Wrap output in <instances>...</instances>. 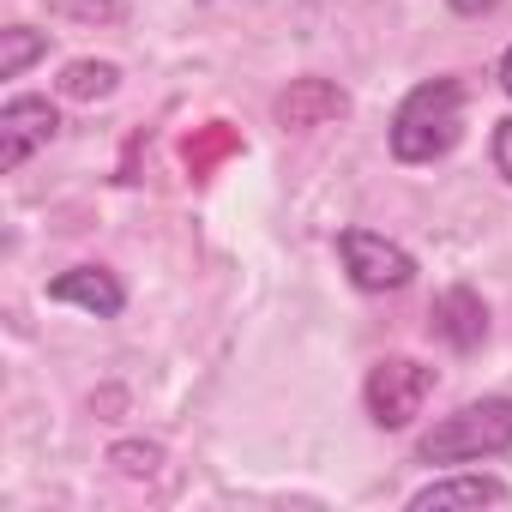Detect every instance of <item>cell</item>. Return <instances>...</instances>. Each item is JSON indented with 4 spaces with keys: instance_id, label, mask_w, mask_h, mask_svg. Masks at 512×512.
<instances>
[{
    "instance_id": "cell-1",
    "label": "cell",
    "mask_w": 512,
    "mask_h": 512,
    "mask_svg": "<svg viewBox=\"0 0 512 512\" xmlns=\"http://www.w3.org/2000/svg\"><path fill=\"white\" fill-rule=\"evenodd\" d=\"M458 133H464V85L458 79H428L398 103L386 139H392L398 163H434L458 145Z\"/></svg>"
},
{
    "instance_id": "cell-2",
    "label": "cell",
    "mask_w": 512,
    "mask_h": 512,
    "mask_svg": "<svg viewBox=\"0 0 512 512\" xmlns=\"http://www.w3.org/2000/svg\"><path fill=\"white\" fill-rule=\"evenodd\" d=\"M500 452H512V398L464 404L416 440V464H482Z\"/></svg>"
},
{
    "instance_id": "cell-3",
    "label": "cell",
    "mask_w": 512,
    "mask_h": 512,
    "mask_svg": "<svg viewBox=\"0 0 512 512\" xmlns=\"http://www.w3.org/2000/svg\"><path fill=\"white\" fill-rule=\"evenodd\" d=\"M428 392H434V368H422V362H410V356H392V362H380V368L368 374L362 404H368V422H374V428H410V422L422 416Z\"/></svg>"
},
{
    "instance_id": "cell-4",
    "label": "cell",
    "mask_w": 512,
    "mask_h": 512,
    "mask_svg": "<svg viewBox=\"0 0 512 512\" xmlns=\"http://www.w3.org/2000/svg\"><path fill=\"white\" fill-rule=\"evenodd\" d=\"M338 260H344L350 284L368 290V296H392V290H404L416 278V260H410L398 241L374 235V229H344L338 235Z\"/></svg>"
},
{
    "instance_id": "cell-5",
    "label": "cell",
    "mask_w": 512,
    "mask_h": 512,
    "mask_svg": "<svg viewBox=\"0 0 512 512\" xmlns=\"http://www.w3.org/2000/svg\"><path fill=\"white\" fill-rule=\"evenodd\" d=\"M61 133V115L49 97H13L7 109H0V169H25L49 139Z\"/></svg>"
},
{
    "instance_id": "cell-6",
    "label": "cell",
    "mask_w": 512,
    "mask_h": 512,
    "mask_svg": "<svg viewBox=\"0 0 512 512\" xmlns=\"http://www.w3.org/2000/svg\"><path fill=\"white\" fill-rule=\"evenodd\" d=\"M49 302H67V308L97 314V320H115V314L127 308V290H121V278L103 272V266H73V272H61V278L49 284Z\"/></svg>"
},
{
    "instance_id": "cell-7",
    "label": "cell",
    "mask_w": 512,
    "mask_h": 512,
    "mask_svg": "<svg viewBox=\"0 0 512 512\" xmlns=\"http://www.w3.org/2000/svg\"><path fill=\"white\" fill-rule=\"evenodd\" d=\"M344 109H350V97H344L332 79H296V85L278 97V127L308 133V127H320V121H338Z\"/></svg>"
},
{
    "instance_id": "cell-8",
    "label": "cell",
    "mask_w": 512,
    "mask_h": 512,
    "mask_svg": "<svg viewBox=\"0 0 512 512\" xmlns=\"http://www.w3.org/2000/svg\"><path fill=\"white\" fill-rule=\"evenodd\" d=\"M434 332H440V344H452V350H476L482 338H488V308H482V296L476 290H446L440 302H434Z\"/></svg>"
},
{
    "instance_id": "cell-9",
    "label": "cell",
    "mask_w": 512,
    "mask_h": 512,
    "mask_svg": "<svg viewBox=\"0 0 512 512\" xmlns=\"http://www.w3.org/2000/svg\"><path fill=\"white\" fill-rule=\"evenodd\" d=\"M416 512H446V506H506V482L500 476H440L428 488L410 494Z\"/></svg>"
},
{
    "instance_id": "cell-10",
    "label": "cell",
    "mask_w": 512,
    "mask_h": 512,
    "mask_svg": "<svg viewBox=\"0 0 512 512\" xmlns=\"http://www.w3.org/2000/svg\"><path fill=\"white\" fill-rule=\"evenodd\" d=\"M43 55H49L43 31H31V25H7V31H0V79H25V67L43 61Z\"/></svg>"
},
{
    "instance_id": "cell-11",
    "label": "cell",
    "mask_w": 512,
    "mask_h": 512,
    "mask_svg": "<svg viewBox=\"0 0 512 512\" xmlns=\"http://www.w3.org/2000/svg\"><path fill=\"white\" fill-rule=\"evenodd\" d=\"M115 85H121V67H109V61H73L61 73V97H73V103H97Z\"/></svg>"
},
{
    "instance_id": "cell-12",
    "label": "cell",
    "mask_w": 512,
    "mask_h": 512,
    "mask_svg": "<svg viewBox=\"0 0 512 512\" xmlns=\"http://www.w3.org/2000/svg\"><path fill=\"white\" fill-rule=\"evenodd\" d=\"M109 458H115L127 476H151V470H157V458H163V446H151V440H121Z\"/></svg>"
},
{
    "instance_id": "cell-13",
    "label": "cell",
    "mask_w": 512,
    "mask_h": 512,
    "mask_svg": "<svg viewBox=\"0 0 512 512\" xmlns=\"http://www.w3.org/2000/svg\"><path fill=\"white\" fill-rule=\"evenodd\" d=\"M494 169H500L506 187H512V121H494Z\"/></svg>"
},
{
    "instance_id": "cell-14",
    "label": "cell",
    "mask_w": 512,
    "mask_h": 512,
    "mask_svg": "<svg viewBox=\"0 0 512 512\" xmlns=\"http://www.w3.org/2000/svg\"><path fill=\"white\" fill-rule=\"evenodd\" d=\"M500 91H506V97H512V49H506V55H500Z\"/></svg>"
},
{
    "instance_id": "cell-15",
    "label": "cell",
    "mask_w": 512,
    "mask_h": 512,
    "mask_svg": "<svg viewBox=\"0 0 512 512\" xmlns=\"http://www.w3.org/2000/svg\"><path fill=\"white\" fill-rule=\"evenodd\" d=\"M452 7L458 13H476V7H494V0H452Z\"/></svg>"
}]
</instances>
